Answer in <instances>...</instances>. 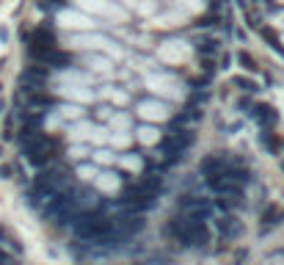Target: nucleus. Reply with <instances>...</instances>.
<instances>
[{"label":"nucleus","instance_id":"obj_33","mask_svg":"<svg viewBox=\"0 0 284 265\" xmlns=\"http://www.w3.org/2000/svg\"><path fill=\"white\" fill-rule=\"evenodd\" d=\"M0 158H3V147H0Z\"/></svg>","mask_w":284,"mask_h":265},{"label":"nucleus","instance_id":"obj_28","mask_svg":"<svg viewBox=\"0 0 284 265\" xmlns=\"http://www.w3.org/2000/svg\"><path fill=\"white\" fill-rule=\"evenodd\" d=\"M89 64H91V69H97V72H99V69H105V72H108V69L113 66V64H111V58H99V56H89Z\"/></svg>","mask_w":284,"mask_h":265},{"label":"nucleus","instance_id":"obj_14","mask_svg":"<svg viewBox=\"0 0 284 265\" xmlns=\"http://www.w3.org/2000/svg\"><path fill=\"white\" fill-rule=\"evenodd\" d=\"M260 144H262V149H265L268 155H273V158H281L284 138H281L279 133H273V130H262V133H260Z\"/></svg>","mask_w":284,"mask_h":265},{"label":"nucleus","instance_id":"obj_9","mask_svg":"<svg viewBox=\"0 0 284 265\" xmlns=\"http://www.w3.org/2000/svg\"><path fill=\"white\" fill-rule=\"evenodd\" d=\"M146 88H152L154 94H163V97H179V80L174 78V75H166V72H160V75H149L146 78Z\"/></svg>","mask_w":284,"mask_h":265},{"label":"nucleus","instance_id":"obj_20","mask_svg":"<svg viewBox=\"0 0 284 265\" xmlns=\"http://www.w3.org/2000/svg\"><path fill=\"white\" fill-rule=\"evenodd\" d=\"M69 42L75 47H105V44H113L111 39H99V36H72Z\"/></svg>","mask_w":284,"mask_h":265},{"label":"nucleus","instance_id":"obj_8","mask_svg":"<svg viewBox=\"0 0 284 265\" xmlns=\"http://www.w3.org/2000/svg\"><path fill=\"white\" fill-rule=\"evenodd\" d=\"M179 213H188V215H199V219H213L215 207H213V199H204V196H182L179 199Z\"/></svg>","mask_w":284,"mask_h":265},{"label":"nucleus","instance_id":"obj_22","mask_svg":"<svg viewBox=\"0 0 284 265\" xmlns=\"http://www.w3.org/2000/svg\"><path fill=\"white\" fill-rule=\"evenodd\" d=\"M232 86H238L240 91H246V94H254V91H260V83L251 78H243V75H238V78H232Z\"/></svg>","mask_w":284,"mask_h":265},{"label":"nucleus","instance_id":"obj_24","mask_svg":"<svg viewBox=\"0 0 284 265\" xmlns=\"http://www.w3.org/2000/svg\"><path fill=\"white\" fill-rule=\"evenodd\" d=\"M61 22L64 25H72V28H91V19L89 17H78V14H61Z\"/></svg>","mask_w":284,"mask_h":265},{"label":"nucleus","instance_id":"obj_6","mask_svg":"<svg viewBox=\"0 0 284 265\" xmlns=\"http://www.w3.org/2000/svg\"><path fill=\"white\" fill-rule=\"evenodd\" d=\"M28 58L47 66V69H50V66H56V69L69 66V56H66L61 47H28Z\"/></svg>","mask_w":284,"mask_h":265},{"label":"nucleus","instance_id":"obj_15","mask_svg":"<svg viewBox=\"0 0 284 265\" xmlns=\"http://www.w3.org/2000/svg\"><path fill=\"white\" fill-rule=\"evenodd\" d=\"M53 111H56L58 119H69V122H78L86 116V108L78 103H58V105H53Z\"/></svg>","mask_w":284,"mask_h":265},{"label":"nucleus","instance_id":"obj_10","mask_svg":"<svg viewBox=\"0 0 284 265\" xmlns=\"http://www.w3.org/2000/svg\"><path fill=\"white\" fill-rule=\"evenodd\" d=\"M248 113H251V119L256 122L260 130H276V125H279V111L268 103H251Z\"/></svg>","mask_w":284,"mask_h":265},{"label":"nucleus","instance_id":"obj_13","mask_svg":"<svg viewBox=\"0 0 284 265\" xmlns=\"http://www.w3.org/2000/svg\"><path fill=\"white\" fill-rule=\"evenodd\" d=\"M58 94L66 100V103H78V105H89L91 100H94L91 88H86V86H80V83H64V86L58 88Z\"/></svg>","mask_w":284,"mask_h":265},{"label":"nucleus","instance_id":"obj_25","mask_svg":"<svg viewBox=\"0 0 284 265\" xmlns=\"http://www.w3.org/2000/svg\"><path fill=\"white\" fill-rule=\"evenodd\" d=\"M108 141H111L113 147H119V149H124V147H130V135H127V130H116V133H108Z\"/></svg>","mask_w":284,"mask_h":265},{"label":"nucleus","instance_id":"obj_21","mask_svg":"<svg viewBox=\"0 0 284 265\" xmlns=\"http://www.w3.org/2000/svg\"><path fill=\"white\" fill-rule=\"evenodd\" d=\"M94 166H111V163H116V152H113V149H102V147H99V149H94Z\"/></svg>","mask_w":284,"mask_h":265},{"label":"nucleus","instance_id":"obj_1","mask_svg":"<svg viewBox=\"0 0 284 265\" xmlns=\"http://www.w3.org/2000/svg\"><path fill=\"white\" fill-rule=\"evenodd\" d=\"M163 232H166V237H171L174 243H179V246L204 249L210 243V227L199 215H188V213L174 215L171 221H166Z\"/></svg>","mask_w":284,"mask_h":265},{"label":"nucleus","instance_id":"obj_3","mask_svg":"<svg viewBox=\"0 0 284 265\" xmlns=\"http://www.w3.org/2000/svg\"><path fill=\"white\" fill-rule=\"evenodd\" d=\"M193 141H196V133L191 127H168V133H163V138L158 141V160L168 163V166L179 163Z\"/></svg>","mask_w":284,"mask_h":265},{"label":"nucleus","instance_id":"obj_11","mask_svg":"<svg viewBox=\"0 0 284 265\" xmlns=\"http://www.w3.org/2000/svg\"><path fill=\"white\" fill-rule=\"evenodd\" d=\"M121 182H124V180H121L113 168H102V172H97V177H94V185H97V191L105 194V196L119 194L121 191Z\"/></svg>","mask_w":284,"mask_h":265},{"label":"nucleus","instance_id":"obj_34","mask_svg":"<svg viewBox=\"0 0 284 265\" xmlns=\"http://www.w3.org/2000/svg\"><path fill=\"white\" fill-rule=\"evenodd\" d=\"M0 91H3V86H0Z\"/></svg>","mask_w":284,"mask_h":265},{"label":"nucleus","instance_id":"obj_7","mask_svg":"<svg viewBox=\"0 0 284 265\" xmlns=\"http://www.w3.org/2000/svg\"><path fill=\"white\" fill-rule=\"evenodd\" d=\"M135 113H138L144 122H166L171 116V105H166L163 100H141L138 105H135Z\"/></svg>","mask_w":284,"mask_h":265},{"label":"nucleus","instance_id":"obj_18","mask_svg":"<svg viewBox=\"0 0 284 265\" xmlns=\"http://www.w3.org/2000/svg\"><path fill=\"white\" fill-rule=\"evenodd\" d=\"M116 163L124 172H133V174H138V172H144V155H135V152H127V155H116Z\"/></svg>","mask_w":284,"mask_h":265},{"label":"nucleus","instance_id":"obj_5","mask_svg":"<svg viewBox=\"0 0 284 265\" xmlns=\"http://www.w3.org/2000/svg\"><path fill=\"white\" fill-rule=\"evenodd\" d=\"M238 166H246L238 155H229V152H215V155H204L199 163V168H201V174L204 177H215V174H226V172H232V168H238Z\"/></svg>","mask_w":284,"mask_h":265},{"label":"nucleus","instance_id":"obj_2","mask_svg":"<svg viewBox=\"0 0 284 265\" xmlns=\"http://www.w3.org/2000/svg\"><path fill=\"white\" fill-rule=\"evenodd\" d=\"M72 232H75L78 240L97 246L99 240H105V237L113 232V219L105 213V207L75 213V219H72Z\"/></svg>","mask_w":284,"mask_h":265},{"label":"nucleus","instance_id":"obj_4","mask_svg":"<svg viewBox=\"0 0 284 265\" xmlns=\"http://www.w3.org/2000/svg\"><path fill=\"white\" fill-rule=\"evenodd\" d=\"M22 147V155H25V160L31 163V166H36V168H44V166H50L53 160H56V155H58V138H53V135H36V138H31V141H25V144H19Z\"/></svg>","mask_w":284,"mask_h":265},{"label":"nucleus","instance_id":"obj_17","mask_svg":"<svg viewBox=\"0 0 284 265\" xmlns=\"http://www.w3.org/2000/svg\"><path fill=\"white\" fill-rule=\"evenodd\" d=\"M28 47H58V39H56V33H53L50 28L39 25V28H33V33H31V44Z\"/></svg>","mask_w":284,"mask_h":265},{"label":"nucleus","instance_id":"obj_32","mask_svg":"<svg viewBox=\"0 0 284 265\" xmlns=\"http://www.w3.org/2000/svg\"><path fill=\"white\" fill-rule=\"evenodd\" d=\"M111 113H113L111 108H99V111L94 113V116H97V119H111Z\"/></svg>","mask_w":284,"mask_h":265},{"label":"nucleus","instance_id":"obj_16","mask_svg":"<svg viewBox=\"0 0 284 265\" xmlns=\"http://www.w3.org/2000/svg\"><path fill=\"white\" fill-rule=\"evenodd\" d=\"M135 138H138L144 147H158V141L163 138V133H160L154 125H146V122H144V125L135 127Z\"/></svg>","mask_w":284,"mask_h":265},{"label":"nucleus","instance_id":"obj_19","mask_svg":"<svg viewBox=\"0 0 284 265\" xmlns=\"http://www.w3.org/2000/svg\"><path fill=\"white\" fill-rule=\"evenodd\" d=\"M281 221H284V210L279 205H268L265 213H262V227L270 229V227H279Z\"/></svg>","mask_w":284,"mask_h":265},{"label":"nucleus","instance_id":"obj_26","mask_svg":"<svg viewBox=\"0 0 284 265\" xmlns=\"http://www.w3.org/2000/svg\"><path fill=\"white\" fill-rule=\"evenodd\" d=\"M97 172H99V168H97V166H89V163H83V166L75 168L78 180H83V182H91L94 177H97Z\"/></svg>","mask_w":284,"mask_h":265},{"label":"nucleus","instance_id":"obj_31","mask_svg":"<svg viewBox=\"0 0 284 265\" xmlns=\"http://www.w3.org/2000/svg\"><path fill=\"white\" fill-rule=\"evenodd\" d=\"M11 174H17V168L11 166V163H3V166H0V180H11Z\"/></svg>","mask_w":284,"mask_h":265},{"label":"nucleus","instance_id":"obj_23","mask_svg":"<svg viewBox=\"0 0 284 265\" xmlns=\"http://www.w3.org/2000/svg\"><path fill=\"white\" fill-rule=\"evenodd\" d=\"M108 122H111L108 130H127V127H130V116H127V113H119V111H113Z\"/></svg>","mask_w":284,"mask_h":265},{"label":"nucleus","instance_id":"obj_27","mask_svg":"<svg viewBox=\"0 0 284 265\" xmlns=\"http://www.w3.org/2000/svg\"><path fill=\"white\" fill-rule=\"evenodd\" d=\"M196 50H199V53H204V56H210V53L215 56V53H218V39H201Z\"/></svg>","mask_w":284,"mask_h":265},{"label":"nucleus","instance_id":"obj_29","mask_svg":"<svg viewBox=\"0 0 284 265\" xmlns=\"http://www.w3.org/2000/svg\"><path fill=\"white\" fill-rule=\"evenodd\" d=\"M238 61H240L243 66H246L248 72H256V61H254L251 56H248V53H238Z\"/></svg>","mask_w":284,"mask_h":265},{"label":"nucleus","instance_id":"obj_12","mask_svg":"<svg viewBox=\"0 0 284 265\" xmlns=\"http://www.w3.org/2000/svg\"><path fill=\"white\" fill-rule=\"evenodd\" d=\"M213 224H215V232L224 237V240H235V237L243 232L238 215H232V213H221L218 219H213Z\"/></svg>","mask_w":284,"mask_h":265},{"label":"nucleus","instance_id":"obj_30","mask_svg":"<svg viewBox=\"0 0 284 265\" xmlns=\"http://www.w3.org/2000/svg\"><path fill=\"white\" fill-rule=\"evenodd\" d=\"M69 158H75V160H83V158H89V147H72L69 149Z\"/></svg>","mask_w":284,"mask_h":265}]
</instances>
